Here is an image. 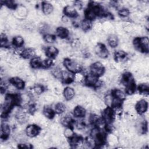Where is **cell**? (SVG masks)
I'll return each mask as SVG.
<instances>
[{
	"label": "cell",
	"instance_id": "ba28073f",
	"mask_svg": "<svg viewBox=\"0 0 149 149\" xmlns=\"http://www.w3.org/2000/svg\"><path fill=\"white\" fill-rule=\"evenodd\" d=\"M104 72L105 68L100 62H95L90 66V73L98 77L103 75Z\"/></svg>",
	"mask_w": 149,
	"mask_h": 149
},
{
	"label": "cell",
	"instance_id": "b9f144b4",
	"mask_svg": "<svg viewBox=\"0 0 149 149\" xmlns=\"http://www.w3.org/2000/svg\"><path fill=\"white\" fill-rule=\"evenodd\" d=\"M36 111V107L34 104H31L30 105H29V112L33 113L35 112Z\"/></svg>",
	"mask_w": 149,
	"mask_h": 149
},
{
	"label": "cell",
	"instance_id": "5b68a950",
	"mask_svg": "<svg viewBox=\"0 0 149 149\" xmlns=\"http://www.w3.org/2000/svg\"><path fill=\"white\" fill-rule=\"evenodd\" d=\"M133 45L139 51L143 53H148L149 51V40L147 37H136L133 40Z\"/></svg>",
	"mask_w": 149,
	"mask_h": 149
},
{
	"label": "cell",
	"instance_id": "4dcf8cb0",
	"mask_svg": "<svg viewBox=\"0 0 149 149\" xmlns=\"http://www.w3.org/2000/svg\"><path fill=\"white\" fill-rule=\"evenodd\" d=\"M66 110V107L62 102H58L55 106V111L56 113L61 114L63 113Z\"/></svg>",
	"mask_w": 149,
	"mask_h": 149
},
{
	"label": "cell",
	"instance_id": "6da1fadb",
	"mask_svg": "<svg viewBox=\"0 0 149 149\" xmlns=\"http://www.w3.org/2000/svg\"><path fill=\"white\" fill-rule=\"evenodd\" d=\"M21 102V97L17 94H8L2 106V117H6L15 106H19Z\"/></svg>",
	"mask_w": 149,
	"mask_h": 149
},
{
	"label": "cell",
	"instance_id": "30bf717a",
	"mask_svg": "<svg viewBox=\"0 0 149 149\" xmlns=\"http://www.w3.org/2000/svg\"><path fill=\"white\" fill-rule=\"evenodd\" d=\"M41 128L36 125H30L26 128V134L30 137L37 136L40 132Z\"/></svg>",
	"mask_w": 149,
	"mask_h": 149
},
{
	"label": "cell",
	"instance_id": "e0dca14e",
	"mask_svg": "<svg viewBox=\"0 0 149 149\" xmlns=\"http://www.w3.org/2000/svg\"><path fill=\"white\" fill-rule=\"evenodd\" d=\"M63 13L66 16L72 18H75L78 16L76 9L74 6L71 5L66 6L63 9Z\"/></svg>",
	"mask_w": 149,
	"mask_h": 149
},
{
	"label": "cell",
	"instance_id": "4316f807",
	"mask_svg": "<svg viewBox=\"0 0 149 149\" xmlns=\"http://www.w3.org/2000/svg\"><path fill=\"white\" fill-rule=\"evenodd\" d=\"M61 122L62 125L66 127H72L74 120L70 116H65L61 119Z\"/></svg>",
	"mask_w": 149,
	"mask_h": 149
},
{
	"label": "cell",
	"instance_id": "cb8c5ba5",
	"mask_svg": "<svg viewBox=\"0 0 149 149\" xmlns=\"http://www.w3.org/2000/svg\"><path fill=\"white\" fill-rule=\"evenodd\" d=\"M127 54L123 51H117L114 54V59L116 62H122L127 58Z\"/></svg>",
	"mask_w": 149,
	"mask_h": 149
},
{
	"label": "cell",
	"instance_id": "d590c367",
	"mask_svg": "<svg viewBox=\"0 0 149 149\" xmlns=\"http://www.w3.org/2000/svg\"><path fill=\"white\" fill-rule=\"evenodd\" d=\"M3 3H4V5H5L8 8L11 9H15L17 6L16 3L13 1H11V0L5 1H3Z\"/></svg>",
	"mask_w": 149,
	"mask_h": 149
},
{
	"label": "cell",
	"instance_id": "7a4b0ae2",
	"mask_svg": "<svg viewBox=\"0 0 149 149\" xmlns=\"http://www.w3.org/2000/svg\"><path fill=\"white\" fill-rule=\"evenodd\" d=\"M84 15L86 19L92 21L98 16H107L108 14L105 12L101 5L91 2L88 4L87 9L86 10Z\"/></svg>",
	"mask_w": 149,
	"mask_h": 149
},
{
	"label": "cell",
	"instance_id": "ffe728a7",
	"mask_svg": "<svg viewBox=\"0 0 149 149\" xmlns=\"http://www.w3.org/2000/svg\"><path fill=\"white\" fill-rule=\"evenodd\" d=\"M86 111L85 108L80 105L76 106L73 110V115L76 118H83L86 116Z\"/></svg>",
	"mask_w": 149,
	"mask_h": 149
},
{
	"label": "cell",
	"instance_id": "4fadbf2b",
	"mask_svg": "<svg viewBox=\"0 0 149 149\" xmlns=\"http://www.w3.org/2000/svg\"><path fill=\"white\" fill-rule=\"evenodd\" d=\"M69 141L70 146L73 148H76L83 143V139L81 136L73 134V135L69 138Z\"/></svg>",
	"mask_w": 149,
	"mask_h": 149
},
{
	"label": "cell",
	"instance_id": "d6986e66",
	"mask_svg": "<svg viewBox=\"0 0 149 149\" xmlns=\"http://www.w3.org/2000/svg\"><path fill=\"white\" fill-rule=\"evenodd\" d=\"M42 64L43 61L39 57H33L31 59L30 62V65L31 67L33 69H38V68H42Z\"/></svg>",
	"mask_w": 149,
	"mask_h": 149
},
{
	"label": "cell",
	"instance_id": "7402d4cb",
	"mask_svg": "<svg viewBox=\"0 0 149 149\" xmlns=\"http://www.w3.org/2000/svg\"><path fill=\"white\" fill-rule=\"evenodd\" d=\"M56 36L61 38H66L69 35V30L63 27H58L56 30Z\"/></svg>",
	"mask_w": 149,
	"mask_h": 149
},
{
	"label": "cell",
	"instance_id": "ac0fdd59",
	"mask_svg": "<svg viewBox=\"0 0 149 149\" xmlns=\"http://www.w3.org/2000/svg\"><path fill=\"white\" fill-rule=\"evenodd\" d=\"M58 49L54 46H49L45 49V54L48 58H54L58 55Z\"/></svg>",
	"mask_w": 149,
	"mask_h": 149
},
{
	"label": "cell",
	"instance_id": "d6a6232c",
	"mask_svg": "<svg viewBox=\"0 0 149 149\" xmlns=\"http://www.w3.org/2000/svg\"><path fill=\"white\" fill-rule=\"evenodd\" d=\"M138 90L139 93L144 94H148L149 91V86L148 84L142 83L138 86Z\"/></svg>",
	"mask_w": 149,
	"mask_h": 149
},
{
	"label": "cell",
	"instance_id": "8fae6325",
	"mask_svg": "<svg viewBox=\"0 0 149 149\" xmlns=\"http://www.w3.org/2000/svg\"><path fill=\"white\" fill-rule=\"evenodd\" d=\"M74 74L72 72L69 71H63L61 72V79L62 80V81L66 84H68L73 82L74 80Z\"/></svg>",
	"mask_w": 149,
	"mask_h": 149
},
{
	"label": "cell",
	"instance_id": "7bdbcfd3",
	"mask_svg": "<svg viewBox=\"0 0 149 149\" xmlns=\"http://www.w3.org/2000/svg\"><path fill=\"white\" fill-rule=\"evenodd\" d=\"M75 5H76L77 8H79V9H80V8H81L82 4H81V2H80V1H76V2H75Z\"/></svg>",
	"mask_w": 149,
	"mask_h": 149
},
{
	"label": "cell",
	"instance_id": "60d3db41",
	"mask_svg": "<svg viewBox=\"0 0 149 149\" xmlns=\"http://www.w3.org/2000/svg\"><path fill=\"white\" fill-rule=\"evenodd\" d=\"M76 127L79 129H83L84 127V122H82V120L77 122V123H76Z\"/></svg>",
	"mask_w": 149,
	"mask_h": 149
},
{
	"label": "cell",
	"instance_id": "8d00e7d4",
	"mask_svg": "<svg viewBox=\"0 0 149 149\" xmlns=\"http://www.w3.org/2000/svg\"><path fill=\"white\" fill-rule=\"evenodd\" d=\"M129 14H130V11L128 9H126V8H122L118 11V15L122 17H127L129 15Z\"/></svg>",
	"mask_w": 149,
	"mask_h": 149
},
{
	"label": "cell",
	"instance_id": "ab89813d",
	"mask_svg": "<svg viewBox=\"0 0 149 149\" xmlns=\"http://www.w3.org/2000/svg\"><path fill=\"white\" fill-rule=\"evenodd\" d=\"M18 148H32V146H31V144H25V143H22V144H19L18 145Z\"/></svg>",
	"mask_w": 149,
	"mask_h": 149
},
{
	"label": "cell",
	"instance_id": "f546056e",
	"mask_svg": "<svg viewBox=\"0 0 149 149\" xmlns=\"http://www.w3.org/2000/svg\"><path fill=\"white\" fill-rule=\"evenodd\" d=\"M118 38L115 35H111L108 37V42L109 45L112 48H115L118 45Z\"/></svg>",
	"mask_w": 149,
	"mask_h": 149
},
{
	"label": "cell",
	"instance_id": "277c9868",
	"mask_svg": "<svg viewBox=\"0 0 149 149\" xmlns=\"http://www.w3.org/2000/svg\"><path fill=\"white\" fill-rule=\"evenodd\" d=\"M90 136L94 140V145L97 147L104 145L106 142V134L101 130L100 128L95 127V128L91 130Z\"/></svg>",
	"mask_w": 149,
	"mask_h": 149
},
{
	"label": "cell",
	"instance_id": "9c48e42d",
	"mask_svg": "<svg viewBox=\"0 0 149 149\" xmlns=\"http://www.w3.org/2000/svg\"><path fill=\"white\" fill-rule=\"evenodd\" d=\"M96 54L101 58H106L109 55V52L105 45L102 43H98L94 48Z\"/></svg>",
	"mask_w": 149,
	"mask_h": 149
},
{
	"label": "cell",
	"instance_id": "8992f818",
	"mask_svg": "<svg viewBox=\"0 0 149 149\" xmlns=\"http://www.w3.org/2000/svg\"><path fill=\"white\" fill-rule=\"evenodd\" d=\"M63 63L65 68L69 72H72L74 74L79 73L82 69L81 66L78 62L69 58L65 59Z\"/></svg>",
	"mask_w": 149,
	"mask_h": 149
},
{
	"label": "cell",
	"instance_id": "9a60e30c",
	"mask_svg": "<svg viewBox=\"0 0 149 149\" xmlns=\"http://www.w3.org/2000/svg\"><path fill=\"white\" fill-rule=\"evenodd\" d=\"M9 83H10L15 87L19 90H22L24 88V81L18 77H14L9 79Z\"/></svg>",
	"mask_w": 149,
	"mask_h": 149
},
{
	"label": "cell",
	"instance_id": "44dd1931",
	"mask_svg": "<svg viewBox=\"0 0 149 149\" xmlns=\"http://www.w3.org/2000/svg\"><path fill=\"white\" fill-rule=\"evenodd\" d=\"M35 54V51L33 49L30 48L23 49L20 53L21 56L24 59L33 58V57H34Z\"/></svg>",
	"mask_w": 149,
	"mask_h": 149
},
{
	"label": "cell",
	"instance_id": "f35d334b",
	"mask_svg": "<svg viewBox=\"0 0 149 149\" xmlns=\"http://www.w3.org/2000/svg\"><path fill=\"white\" fill-rule=\"evenodd\" d=\"M53 63L52 59L48 58L45 61H43V64H42V68H48L50 67Z\"/></svg>",
	"mask_w": 149,
	"mask_h": 149
},
{
	"label": "cell",
	"instance_id": "52a82bcc",
	"mask_svg": "<svg viewBox=\"0 0 149 149\" xmlns=\"http://www.w3.org/2000/svg\"><path fill=\"white\" fill-rule=\"evenodd\" d=\"M115 117V112L112 108L107 107L102 112V119L105 125H111Z\"/></svg>",
	"mask_w": 149,
	"mask_h": 149
},
{
	"label": "cell",
	"instance_id": "484cf974",
	"mask_svg": "<svg viewBox=\"0 0 149 149\" xmlns=\"http://www.w3.org/2000/svg\"><path fill=\"white\" fill-rule=\"evenodd\" d=\"M111 95L112 97H113L115 98H116L118 99H119L120 100H122L123 101H124V100L125 99V97H126L125 94L122 91H121L120 90H119V89L113 90L111 92Z\"/></svg>",
	"mask_w": 149,
	"mask_h": 149
},
{
	"label": "cell",
	"instance_id": "83f0119b",
	"mask_svg": "<svg viewBox=\"0 0 149 149\" xmlns=\"http://www.w3.org/2000/svg\"><path fill=\"white\" fill-rule=\"evenodd\" d=\"M43 114L48 119H52L56 113L55 111L49 107H45L43 109Z\"/></svg>",
	"mask_w": 149,
	"mask_h": 149
},
{
	"label": "cell",
	"instance_id": "e575fe53",
	"mask_svg": "<svg viewBox=\"0 0 149 149\" xmlns=\"http://www.w3.org/2000/svg\"><path fill=\"white\" fill-rule=\"evenodd\" d=\"M44 40L48 43H52L55 41V36L50 34H45L44 36Z\"/></svg>",
	"mask_w": 149,
	"mask_h": 149
},
{
	"label": "cell",
	"instance_id": "1f68e13d",
	"mask_svg": "<svg viewBox=\"0 0 149 149\" xmlns=\"http://www.w3.org/2000/svg\"><path fill=\"white\" fill-rule=\"evenodd\" d=\"M81 27L83 30L84 31H87L89 30L91 27V21L85 19L81 22Z\"/></svg>",
	"mask_w": 149,
	"mask_h": 149
},
{
	"label": "cell",
	"instance_id": "f1b7e54d",
	"mask_svg": "<svg viewBox=\"0 0 149 149\" xmlns=\"http://www.w3.org/2000/svg\"><path fill=\"white\" fill-rule=\"evenodd\" d=\"M24 44V39L22 37L17 36L13 37L12 40V44L17 48L21 47Z\"/></svg>",
	"mask_w": 149,
	"mask_h": 149
},
{
	"label": "cell",
	"instance_id": "7c38bea8",
	"mask_svg": "<svg viewBox=\"0 0 149 149\" xmlns=\"http://www.w3.org/2000/svg\"><path fill=\"white\" fill-rule=\"evenodd\" d=\"M135 108L139 114L142 115L147 110L148 102L145 100H141L136 103Z\"/></svg>",
	"mask_w": 149,
	"mask_h": 149
},
{
	"label": "cell",
	"instance_id": "3957f363",
	"mask_svg": "<svg viewBox=\"0 0 149 149\" xmlns=\"http://www.w3.org/2000/svg\"><path fill=\"white\" fill-rule=\"evenodd\" d=\"M122 82L125 86L126 92L128 94H132L136 90V83L133 76L130 72H125L122 76Z\"/></svg>",
	"mask_w": 149,
	"mask_h": 149
},
{
	"label": "cell",
	"instance_id": "836d02e7",
	"mask_svg": "<svg viewBox=\"0 0 149 149\" xmlns=\"http://www.w3.org/2000/svg\"><path fill=\"white\" fill-rule=\"evenodd\" d=\"M0 39V45L1 47H6L9 45L8 40L5 34H1Z\"/></svg>",
	"mask_w": 149,
	"mask_h": 149
},
{
	"label": "cell",
	"instance_id": "2e32d148",
	"mask_svg": "<svg viewBox=\"0 0 149 149\" xmlns=\"http://www.w3.org/2000/svg\"><path fill=\"white\" fill-rule=\"evenodd\" d=\"M10 133V128L9 125L6 123H2L1 126V139L6 140L8 138Z\"/></svg>",
	"mask_w": 149,
	"mask_h": 149
},
{
	"label": "cell",
	"instance_id": "d4e9b609",
	"mask_svg": "<svg viewBox=\"0 0 149 149\" xmlns=\"http://www.w3.org/2000/svg\"><path fill=\"white\" fill-rule=\"evenodd\" d=\"M41 7L42 10L45 15H49L51 13L54 9L53 6L50 3H48L47 2H43L42 3Z\"/></svg>",
	"mask_w": 149,
	"mask_h": 149
},
{
	"label": "cell",
	"instance_id": "603a6c76",
	"mask_svg": "<svg viewBox=\"0 0 149 149\" xmlns=\"http://www.w3.org/2000/svg\"><path fill=\"white\" fill-rule=\"evenodd\" d=\"M63 94V96H64L66 100L69 101V100H72L74 97L75 92L73 88L70 87H67L64 89Z\"/></svg>",
	"mask_w": 149,
	"mask_h": 149
},
{
	"label": "cell",
	"instance_id": "74e56055",
	"mask_svg": "<svg viewBox=\"0 0 149 149\" xmlns=\"http://www.w3.org/2000/svg\"><path fill=\"white\" fill-rule=\"evenodd\" d=\"M33 90L37 94H40L44 91V88L42 86H41L40 84H37V85L34 86V87H33Z\"/></svg>",
	"mask_w": 149,
	"mask_h": 149
},
{
	"label": "cell",
	"instance_id": "5bb4252c",
	"mask_svg": "<svg viewBox=\"0 0 149 149\" xmlns=\"http://www.w3.org/2000/svg\"><path fill=\"white\" fill-rule=\"evenodd\" d=\"M98 77L95 76V75L91 74V73L88 74L84 78V83L85 84L90 87H95L98 81Z\"/></svg>",
	"mask_w": 149,
	"mask_h": 149
}]
</instances>
